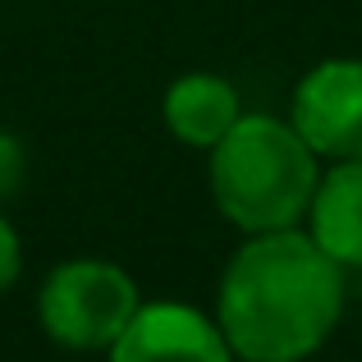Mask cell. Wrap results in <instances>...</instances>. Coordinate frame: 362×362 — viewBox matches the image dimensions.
<instances>
[{"label": "cell", "mask_w": 362, "mask_h": 362, "mask_svg": "<svg viewBox=\"0 0 362 362\" xmlns=\"http://www.w3.org/2000/svg\"><path fill=\"white\" fill-rule=\"evenodd\" d=\"M321 179V156L303 142L289 115L243 110L234 129L206 151L211 202L234 230L266 234L303 225Z\"/></svg>", "instance_id": "obj_2"}, {"label": "cell", "mask_w": 362, "mask_h": 362, "mask_svg": "<svg viewBox=\"0 0 362 362\" xmlns=\"http://www.w3.org/2000/svg\"><path fill=\"white\" fill-rule=\"evenodd\" d=\"M23 175H28L23 142H18L9 129H0V202H9V197L23 188Z\"/></svg>", "instance_id": "obj_8"}, {"label": "cell", "mask_w": 362, "mask_h": 362, "mask_svg": "<svg viewBox=\"0 0 362 362\" xmlns=\"http://www.w3.org/2000/svg\"><path fill=\"white\" fill-rule=\"evenodd\" d=\"M303 230L344 271H362V156L330 160L321 170L312 206L303 216Z\"/></svg>", "instance_id": "obj_6"}, {"label": "cell", "mask_w": 362, "mask_h": 362, "mask_svg": "<svg viewBox=\"0 0 362 362\" xmlns=\"http://www.w3.org/2000/svg\"><path fill=\"white\" fill-rule=\"evenodd\" d=\"M18 271H23V243H18V230L0 211V293H9L18 284Z\"/></svg>", "instance_id": "obj_9"}, {"label": "cell", "mask_w": 362, "mask_h": 362, "mask_svg": "<svg viewBox=\"0 0 362 362\" xmlns=\"http://www.w3.org/2000/svg\"><path fill=\"white\" fill-rule=\"evenodd\" d=\"M142 308L133 275L101 257L60 262L37 293V326L69 354H106Z\"/></svg>", "instance_id": "obj_3"}, {"label": "cell", "mask_w": 362, "mask_h": 362, "mask_svg": "<svg viewBox=\"0 0 362 362\" xmlns=\"http://www.w3.org/2000/svg\"><path fill=\"white\" fill-rule=\"evenodd\" d=\"M106 354L110 362H239L216 317L188 303H142Z\"/></svg>", "instance_id": "obj_5"}, {"label": "cell", "mask_w": 362, "mask_h": 362, "mask_svg": "<svg viewBox=\"0 0 362 362\" xmlns=\"http://www.w3.org/2000/svg\"><path fill=\"white\" fill-rule=\"evenodd\" d=\"M344 275L303 225L247 234L221 271L216 326L239 362H308L344 317Z\"/></svg>", "instance_id": "obj_1"}, {"label": "cell", "mask_w": 362, "mask_h": 362, "mask_svg": "<svg viewBox=\"0 0 362 362\" xmlns=\"http://www.w3.org/2000/svg\"><path fill=\"white\" fill-rule=\"evenodd\" d=\"M160 115H165V129L175 142L211 151L234 129V119L243 115V101H239V88L221 74H179L165 88Z\"/></svg>", "instance_id": "obj_7"}, {"label": "cell", "mask_w": 362, "mask_h": 362, "mask_svg": "<svg viewBox=\"0 0 362 362\" xmlns=\"http://www.w3.org/2000/svg\"><path fill=\"white\" fill-rule=\"evenodd\" d=\"M289 124L321 160L362 156V60L330 55L298 78L289 97Z\"/></svg>", "instance_id": "obj_4"}]
</instances>
